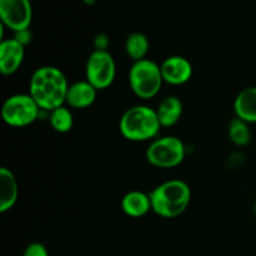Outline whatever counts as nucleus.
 Returning <instances> with one entry per match:
<instances>
[{"mask_svg": "<svg viewBox=\"0 0 256 256\" xmlns=\"http://www.w3.org/2000/svg\"><path fill=\"white\" fill-rule=\"evenodd\" d=\"M155 110H156L160 125L162 128H170L178 124L179 120L182 119L184 105H182L180 98L170 95V96L164 98Z\"/></svg>", "mask_w": 256, "mask_h": 256, "instance_id": "obj_13", "label": "nucleus"}, {"mask_svg": "<svg viewBox=\"0 0 256 256\" xmlns=\"http://www.w3.org/2000/svg\"><path fill=\"white\" fill-rule=\"evenodd\" d=\"M25 56V46L12 39H2L0 42V72L12 75L20 69Z\"/></svg>", "mask_w": 256, "mask_h": 256, "instance_id": "obj_10", "label": "nucleus"}, {"mask_svg": "<svg viewBox=\"0 0 256 256\" xmlns=\"http://www.w3.org/2000/svg\"><path fill=\"white\" fill-rule=\"evenodd\" d=\"M19 196V186L15 175L8 168L0 169V212H6L14 208Z\"/></svg>", "mask_w": 256, "mask_h": 256, "instance_id": "obj_12", "label": "nucleus"}, {"mask_svg": "<svg viewBox=\"0 0 256 256\" xmlns=\"http://www.w3.org/2000/svg\"><path fill=\"white\" fill-rule=\"evenodd\" d=\"M42 110L30 94H14L2 106V118L12 128H25L40 118Z\"/></svg>", "mask_w": 256, "mask_h": 256, "instance_id": "obj_6", "label": "nucleus"}, {"mask_svg": "<svg viewBox=\"0 0 256 256\" xmlns=\"http://www.w3.org/2000/svg\"><path fill=\"white\" fill-rule=\"evenodd\" d=\"M148 162L160 169H172L185 159V145L178 136H162L152 140L145 152Z\"/></svg>", "mask_w": 256, "mask_h": 256, "instance_id": "obj_5", "label": "nucleus"}, {"mask_svg": "<svg viewBox=\"0 0 256 256\" xmlns=\"http://www.w3.org/2000/svg\"><path fill=\"white\" fill-rule=\"evenodd\" d=\"M82 2L85 5H88V6H92V5H94L96 2V0H82Z\"/></svg>", "mask_w": 256, "mask_h": 256, "instance_id": "obj_22", "label": "nucleus"}, {"mask_svg": "<svg viewBox=\"0 0 256 256\" xmlns=\"http://www.w3.org/2000/svg\"><path fill=\"white\" fill-rule=\"evenodd\" d=\"M160 65L150 59L135 62L129 72V84L132 92L140 99H152L159 94L162 86Z\"/></svg>", "mask_w": 256, "mask_h": 256, "instance_id": "obj_4", "label": "nucleus"}, {"mask_svg": "<svg viewBox=\"0 0 256 256\" xmlns=\"http://www.w3.org/2000/svg\"><path fill=\"white\" fill-rule=\"evenodd\" d=\"M22 256H49L48 249L42 242H32L24 250Z\"/></svg>", "mask_w": 256, "mask_h": 256, "instance_id": "obj_19", "label": "nucleus"}, {"mask_svg": "<svg viewBox=\"0 0 256 256\" xmlns=\"http://www.w3.org/2000/svg\"><path fill=\"white\" fill-rule=\"evenodd\" d=\"M116 64L109 52L94 50L85 64V78L96 90L108 89L114 82Z\"/></svg>", "mask_w": 256, "mask_h": 256, "instance_id": "obj_7", "label": "nucleus"}, {"mask_svg": "<svg viewBox=\"0 0 256 256\" xmlns=\"http://www.w3.org/2000/svg\"><path fill=\"white\" fill-rule=\"evenodd\" d=\"M98 96V90L88 80H80L69 85L65 104L72 109H86L92 106Z\"/></svg>", "mask_w": 256, "mask_h": 256, "instance_id": "obj_11", "label": "nucleus"}, {"mask_svg": "<svg viewBox=\"0 0 256 256\" xmlns=\"http://www.w3.org/2000/svg\"><path fill=\"white\" fill-rule=\"evenodd\" d=\"M234 112L236 118L248 124L256 122V86L242 90L234 100Z\"/></svg>", "mask_w": 256, "mask_h": 256, "instance_id": "obj_15", "label": "nucleus"}, {"mask_svg": "<svg viewBox=\"0 0 256 256\" xmlns=\"http://www.w3.org/2000/svg\"><path fill=\"white\" fill-rule=\"evenodd\" d=\"M110 39L105 32H99L94 38V50H100V52H109Z\"/></svg>", "mask_w": 256, "mask_h": 256, "instance_id": "obj_20", "label": "nucleus"}, {"mask_svg": "<svg viewBox=\"0 0 256 256\" xmlns=\"http://www.w3.org/2000/svg\"><path fill=\"white\" fill-rule=\"evenodd\" d=\"M156 110L148 105H135L129 108L120 118L119 129L122 136L129 142H148L155 139L160 132Z\"/></svg>", "mask_w": 256, "mask_h": 256, "instance_id": "obj_3", "label": "nucleus"}, {"mask_svg": "<svg viewBox=\"0 0 256 256\" xmlns=\"http://www.w3.org/2000/svg\"><path fill=\"white\" fill-rule=\"evenodd\" d=\"M229 138L236 146H246L252 142L249 124L239 118H234L229 124Z\"/></svg>", "mask_w": 256, "mask_h": 256, "instance_id": "obj_18", "label": "nucleus"}, {"mask_svg": "<svg viewBox=\"0 0 256 256\" xmlns=\"http://www.w3.org/2000/svg\"><path fill=\"white\" fill-rule=\"evenodd\" d=\"M69 82L64 72L56 66L45 65L32 72L30 78L29 94L44 112H52L62 106L66 99Z\"/></svg>", "mask_w": 256, "mask_h": 256, "instance_id": "obj_1", "label": "nucleus"}, {"mask_svg": "<svg viewBox=\"0 0 256 256\" xmlns=\"http://www.w3.org/2000/svg\"><path fill=\"white\" fill-rule=\"evenodd\" d=\"M152 210L165 219L180 216L188 209L192 200L190 186L180 179L162 182L149 192Z\"/></svg>", "mask_w": 256, "mask_h": 256, "instance_id": "obj_2", "label": "nucleus"}, {"mask_svg": "<svg viewBox=\"0 0 256 256\" xmlns=\"http://www.w3.org/2000/svg\"><path fill=\"white\" fill-rule=\"evenodd\" d=\"M14 39L16 42H19L22 46H26L32 42V34L30 32V29H25V30H20V32H14Z\"/></svg>", "mask_w": 256, "mask_h": 256, "instance_id": "obj_21", "label": "nucleus"}, {"mask_svg": "<svg viewBox=\"0 0 256 256\" xmlns=\"http://www.w3.org/2000/svg\"><path fill=\"white\" fill-rule=\"evenodd\" d=\"M122 209L130 218L145 216L152 210L149 192L146 194L140 190L126 192L122 199Z\"/></svg>", "mask_w": 256, "mask_h": 256, "instance_id": "obj_14", "label": "nucleus"}, {"mask_svg": "<svg viewBox=\"0 0 256 256\" xmlns=\"http://www.w3.org/2000/svg\"><path fill=\"white\" fill-rule=\"evenodd\" d=\"M150 49L149 39L145 34L139 32H132L125 42V52L132 62H140L146 59V55Z\"/></svg>", "mask_w": 256, "mask_h": 256, "instance_id": "obj_16", "label": "nucleus"}, {"mask_svg": "<svg viewBox=\"0 0 256 256\" xmlns=\"http://www.w3.org/2000/svg\"><path fill=\"white\" fill-rule=\"evenodd\" d=\"M164 82L170 85L186 84L192 76V65L186 58L172 55L160 65Z\"/></svg>", "mask_w": 256, "mask_h": 256, "instance_id": "obj_9", "label": "nucleus"}, {"mask_svg": "<svg viewBox=\"0 0 256 256\" xmlns=\"http://www.w3.org/2000/svg\"><path fill=\"white\" fill-rule=\"evenodd\" d=\"M0 19L2 26L14 32L29 29L32 22L30 0H0Z\"/></svg>", "mask_w": 256, "mask_h": 256, "instance_id": "obj_8", "label": "nucleus"}, {"mask_svg": "<svg viewBox=\"0 0 256 256\" xmlns=\"http://www.w3.org/2000/svg\"><path fill=\"white\" fill-rule=\"evenodd\" d=\"M48 119H49V122L50 125H52V129L56 132H60V134L69 132L70 130L72 129V125H74V116H72V112H70L69 108L65 106V105L49 112Z\"/></svg>", "mask_w": 256, "mask_h": 256, "instance_id": "obj_17", "label": "nucleus"}, {"mask_svg": "<svg viewBox=\"0 0 256 256\" xmlns=\"http://www.w3.org/2000/svg\"><path fill=\"white\" fill-rule=\"evenodd\" d=\"M254 214L256 215V202H255V205H254Z\"/></svg>", "mask_w": 256, "mask_h": 256, "instance_id": "obj_23", "label": "nucleus"}]
</instances>
